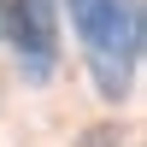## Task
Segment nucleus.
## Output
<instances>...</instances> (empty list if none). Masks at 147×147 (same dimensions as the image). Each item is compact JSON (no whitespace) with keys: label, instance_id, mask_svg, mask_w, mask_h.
I'll return each instance as SVG.
<instances>
[{"label":"nucleus","instance_id":"1","mask_svg":"<svg viewBox=\"0 0 147 147\" xmlns=\"http://www.w3.org/2000/svg\"><path fill=\"white\" fill-rule=\"evenodd\" d=\"M71 24H77V41L94 65V88L106 100H124L141 65V41H147L141 0H71Z\"/></svg>","mask_w":147,"mask_h":147},{"label":"nucleus","instance_id":"2","mask_svg":"<svg viewBox=\"0 0 147 147\" xmlns=\"http://www.w3.org/2000/svg\"><path fill=\"white\" fill-rule=\"evenodd\" d=\"M0 35L18 53L30 82L53 77L59 65V6L53 0H0Z\"/></svg>","mask_w":147,"mask_h":147}]
</instances>
